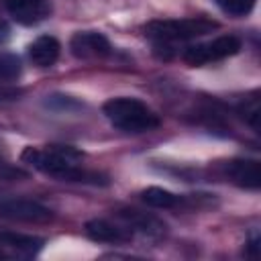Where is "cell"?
Masks as SVG:
<instances>
[{
  "label": "cell",
  "mask_w": 261,
  "mask_h": 261,
  "mask_svg": "<svg viewBox=\"0 0 261 261\" xmlns=\"http://www.w3.org/2000/svg\"><path fill=\"white\" fill-rule=\"evenodd\" d=\"M86 232H88L90 239L100 241V243H124V241L130 239V232H126L124 228L114 226L106 220H100V218L88 220L86 222Z\"/></svg>",
  "instance_id": "30bf717a"
},
{
  "label": "cell",
  "mask_w": 261,
  "mask_h": 261,
  "mask_svg": "<svg viewBox=\"0 0 261 261\" xmlns=\"http://www.w3.org/2000/svg\"><path fill=\"white\" fill-rule=\"evenodd\" d=\"M141 198H143L145 204H149L153 208H173L179 202L175 194H171V192H167L163 188H155V186L143 190L141 192Z\"/></svg>",
  "instance_id": "4fadbf2b"
},
{
  "label": "cell",
  "mask_w": 261,
  "mask_h": 261,
  "mask_svg": "<svg viewBox=\"0 0 261 261\" xmlns=\"http://www.w3.org/2000/svg\"><path fill=\"white\" fill-rule=\"evenodd\" d=\"M218 24L210 18H179V20H151L145 24V33L157 41H186L212 33Z\"/></svg>",
  "instance_id": "3957f363"
},
{
  "label": "cell",
  "mask_w": 261,
  "mask_h": 261,
  "mask_svg": "<svg viewBox=\"0 0 261 261\" xmlns=\"http://www.w3.org/2000/svg\"><path fill=\"white\" fill-rule=\"evenodd\" d=\"M69 49L80 59H96V57H106L110 53V43L102 33L86 31V33H75L71 37Z\"/></svg>",
  "instance_id": "8992f818"
},
{
  "label": "cell",
  "mask_w": 261,
  "mask_h": 261,
  "mask_svg": "<svg viewBox=\"0 0 261 261\" xmlns=\"http://www.w3.org/2000/svg\"><path fill=\"white\" fill-rule=\"evenodd\" d=\"M22 71V63L14 53H0V84L14 82Z\"/></svg>",
  "instance_id": "5bb4252c"
},
{
  "label": "cell",
  "mask_w": 261,
  "mask_h": 261,
  "mask_svg": "<svg viewBox=\"0 0 261 261\" xmlns=\"http://www.w3.org/2000/svg\"><path fill=\"white\" fill-rule=\"evenodd\" d=\"M222 169H224V175L241 188L257 190L261 186V167H259V161L255 159H232V161H226Z\"/></svg>",
  "instance_id": "52a82bcc"
},
{
  "label": "cell",
  "mask_w": 261,
  "mask_h": 261,
  "mask_svg": "<svg viewBox=\"0 0 261 261\" xmlns=\"http://www.w3.org/2000/svg\"><path fill=\"white\" fill-rule=\"evenodd\" d=\"M216 2L230 16H245L255 6V0H216Z\"/></svg>",
  "instance_id": "9a60e30c"
},
{
  "label": "cell",
  "mask_w": 261,
  "mask_h": 261,
  "mask_svg": "<svg viewBox=\"0 0 261 261\" xmlns=\"http://www.w3.org/2000/svg\"><path fill=\"white\" fill-rule=\"evenodd\" d=\"M0 243L22 253H37L43 247V239L33 234H20V232H0Z\"/></svg>",
  "instance_id": "7c38bea8"
},
{
  "label": "cell",
  "mask_w": 261,
  "mask_h": 261,
  "mask_svg": "<svg viewBox=\"0 0 261 261\" xmlns=\"http://www.w3.org/2000/svg\"><path fill=\"white\" fill-rule=\"evenodd\" d=\"M0 216L22 222H47L53 218L51 210L33 200H2Z\"/></svg>",
  "instance_id": "5b68a950"
},
{
  "label": "cell",
  "mask_w": 261,
  "mask_h": 261,
  "mask_svg": "<svg viewBox=\"0 0 261 261\" xmlns=\"http://www.w3.org/2000/svg\"><path fill=\"white\" fill-rule=\"evenodd\" d=\"M59 41L55 37H49V35H43L39 37L31 47H29V55H31V61L37 65V67H49L57 61L59 57Z\"/></svg>",
  "instance_id": "9c48e42d"
},
{
  "label": "cell",
  "mask_w": 261,
  "mask_h": 261,
  "mask_svg": "<svg viewBox=\"0 0 261 261\" xmlns=\"http://www.w3.org/2000/svg\"><path fill=\"white\" fill-rule=\"evenodd\" d=\"M106 118L120 130L143 133L159 126L157 114L137 98H112L102 106Z\"/></svg>",
  "instance_id": "7a4b0ae2"
},
{
  "label": "cell",
  "mask_w": 261,
  "mask_h": 261,
  "mask_svg": "<svg viewBox=\"0 0 261 261\" xmlns=\"http://www.w3.org/2000/svg\"><path fill=\"white\" fill-rule=\"evenodd\" d=\"M6 8L20 24H37L49 14L47 0H6Z\"/></svg>",
  "instance_id": "ba28073f"
},
{
  "label": "cell",
  "mask_w": 261,
  "mask_h": 261,
  "mask_svg": "<svg viewBox=\"0 0 261 261\" xmlns=\"http://www.w3.org/2000/svg\"><path fill=\"white\" fill-rule=\"evenodd\" d=\"M239 49H241V39L234 37V35H224V37H218L210 43L188 47L186 53H184V61L190 63V65H204V63H210V61L230 57Z\"/></svg>",
  "instance_id": "277c9868"
},
{
  "label": "cell",
  "mask_w": 261,
  "mask_h": 261,
  "mask_svg": "<svg viewBox=\"0 0 261 261\" xmlns=\"http://www.w3.org/2000/svg\"><path fill=\"white\" fill-rule=\"evenodd\" d=\"M6 39H8V27L0 22V43H4Z\"/></svg>",
  "instance_id": "2e32d148"
},
{
  "label": "cell",
  "mask_w": 261,
  "mask_h": 261,
  "mask_svg": "<svg viewBox=\"0 0 261 261\" xmlns=\"http://www.w3.org/2000/svg\"><path fill=\"white\" fill-rule=\"evenodd\" d=\"M20 157L24 163L33 165L35 169L49 173V175H55L63 181H84V184H96V186L108 184L106 175L77 167L75 161L82 157V153L73 147H67V145L65 147L63 145H51L47 149L27 147Z\"/></svg>",
  "instance_id": "6da1fadb"
},
{
  "label": "cell",
  "mask_w": 261,
  "mask_h": 261,
  "mask_svg": "<svg viewBox=\"0 0 261 261\" xmlns=\"http://www.w3.org/2000/svg\"><path fill=\"white\" fill-rule=\"evenodd\" d=\"M118 216L124 218L130 226L139 228V230L145 232V234H161V232L165 230V224H161L157 218L147 216V214H143V212H139V210H120Z\"/></svg>",
  "instance_id": "8fae6325"
}]
</instances>
